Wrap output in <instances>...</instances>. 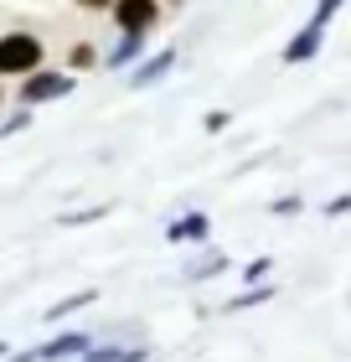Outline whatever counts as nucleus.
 <instances>
[{"mask_svg": "<svg viewBox=\"0 0 351 362\" xmlns=\"http://www.w3.org/2000/svg\"><path fill=\"white\" fill-rule=\"evenodd\" d=\"M341 6H346V0H315V21H326V26H331Z\"/></svg>", "mask_w": 351, "mask_h": 362, "instance_id": "nucleus-17", "label": "nucleus"}, {"mask_svg": "<svg viewBox=\"0 0 351 362\" xmlns=\"http://www.w3.org/2000/svg\"><path fill=\"white\" fill-rule=\"evenodd\" d=\"M269 212H274V218H290V212H299V197H295V192H290V197H274Z\"/></svg>", "mask_w": 351, "mask_h": 362, "instance_id": "nucleus-16", "label": "nucleus"}, {"mask_svg": "<svg viewBox=\"0 0 351 362\" xmlns=\"http://www.w3.org/2000/svg\"><path fill=\"white\" fill-rule=\"evenodd\" d=\"M140 52H145V31H124V42L114 47L104 62H109V68H129V62H135Z\"/></svg>", "mask_w": 351, "mask_h": 362, "instance_id": "nucleus-8", "label": "nucleus"}, {"mask_svg": "<svg viewBox=\"0 0 351 362\" xmlns=\"http://www.w3.org/2000/svg\"><path fill=\"white\" fill-rule=\"evenodd\" d=\"M269 274H274V259H254V264H243V279H248V285H263Z\"/></svg>", "mask_w": 351, "mask_h": 362, "instance_id": "nucleus-12", "label": "nucleus"}, {"mask_svg": "<svg viewBox=\"0 0 351 362\" xmlns=\"http://www.w3.org/2000/svg\"><path fill=\"white\" fill-rule=\"evenodd\" d=\"M274 295H279V285H269V279H263V285H248V290H238V295H232V300H227L222 310H248V305L274 300Z\"/></svg>", "mask_w": 351, "mask_h": 362, "instance_id": "nucleus-9", "label": "nucleus"}, {"mask_svg": "<svg viewBox=\"0 0 351 362\" xmlns=\"http://www.w3.org/2000/svg\"><path fill=\"white\" fill-rule=\"evenodd\" d=\"M114 21L119 31H150L160 21V0H114Z\"/></svg>", "mask_w": 351, "mask_h": 362, "instance_id": "nucleus-3", "label": "nucleus"}, {"mask_svg": "<svg viewBox=\"0 0 351 362\" xmlns=\"http://www.w3.org/2000/svg\"><path fill=\"white\" fill-rule=\"evenodd\" d=\"M227 269V259L222 254H207V259H196V264L186 269V279H212V274H222Z\"/></svg>", "mask_w": 351, "mask_h": 362, "instance_id": "nucleus-11", "label": "nucleus"}, {"mask_svg": "<svg viewBox=\"0 0 351 362\" xmlns=\"http://www.w3.org/2000/svg\"><path fill=\"white\" fill-rule=\"evenodd\" d=\"M0 104H6V98H0Z\"/></svg>", "mask_w": 351, "mask_h": 362, "instance_id": "nucleus-22", "label": "nucleus"}, {"mask_svg": "<svg viewBox=\"0 0 351 362\" xmlns=\"http://www.w3.org/2000/svg\"><path fill=\"white\" fill-rule=\"evenodd\" d=\"M83 362H124V347H88Z\"/></svg>", "mask_w": 351, "mask_h": 362, "instance_id": "nucleus-15", "label": "nucleus"}, {"mask_svg": "<svg viewBox=\"0 0 351 362\" xmlns=\"http://www.w3.org/2000/svg\"><path fill=\"white\" fill-rule=\"evenodd\" d=\"M93 300H98V290H78V295H68V300H57L52 310H47V321H62V316H73V310L93 305Z\"/></svg>", "mask_w": 351, "mask_h": 362, "instance_id": "nucleus-10", "label": "nucleus"}, {"mask_svg": "<svg viewBox=\"0 0 351 362\" xmlns=\"http://www.w3.org/2000/svg\"><path fill=\"white\" fill-rule=\"evenodd\" d=\"M78 6H109V0H78Z\"/></svg>", "mask_w": 351, "mask_h": 362, "instance_id": "nucleus-20", "label": "nucleus"}, {"mask_svg": "<svg viewBox=\"0 0 351 362\" xmlns=\"http://www.w3.org/2000/svg\"><path fill=\"white\" fill-rule=\"evenodd\" d=\"M93 341L83 337V332H68V337H57V341H47V347H37L31 357H16V362H68V357H83Z\"/></svg>", "mask_w": 351, "mask_h": 362, "instance_id": "nucleus-4", "label": "nucleus"}, {"mask_svg": "<svg viewBox=\"0 0 351 362\" xmlns=\"http://www.w3.org/2000/svg\"><path fill=\"white\" fill-rule=\"evenodd\" d=\"M93 218H109V207H88V212H62V228H73V223H93Z\"/></svg>", "mask_w": 351, "mask_h": 362, "instance_id": "nucleus-14", "label": "nucleus"}, {"mask_svg": "<svg viewBox=\"0 0 351 362\" xmlns=\"http://www.w3.org/2000/svg\"><path fill=\"white\" fill-rule=\"evenodd\" d=\"M341 212H351V192H341L336 202H326V218H341Z\"/></svg>", "mask_w": 351, "mask_h": 362, "instance_id": "nucleus-18", "label": "nucleus"}, {"mask_svg": "<svg viewBox=\"0 0 351 362\" xmlns=\"http://www.w3.org/2000/svg\"><path fill=\"white\" fill-rule=\"evenodd\" d=\"M165 238L171 243H207L212 238V218L207 212H181V218L165 228Z\"/></svg>", "mask_w": 351, "mask_h": 362, "instance_id": "nucleus-6", "label": "nucleus"}, {"mask_svg": "<svg viewBox=\"0 0 351 362\" xmlns=\"http://www.w3.org/2000/svg\"><path fill=\"white\" fill-rule=\"evenodd\" d=\"M6 352H11V347H6V341H0V362H6Z\"/></svg>", "mask_w": 351, "mask_h": 362, "instance_id": "nucleus-21", "label": "nucleus"}, {"mask_svg": "<svg viewBox=\"0 0 351 362\" xmlns=\"http://www.w3.org/2000/svg\"><path fill=\"white\" fill-rule=\"evenodd\" d=\"M42 68V42L31 31H6L0 37V78H26Z\"/></svg>", "mask_w": 351, "mask_h": 362, "instance_id": "nucleus-1", "label": "nucleus"}, {"mask_svg": "<svg viewBox=\"0 0 351 362\" xmlns=\"http://www.w3.org/2000/svg\"><path fill=\"white\" fill-rule=\"evenodd\" d=\"M321 42H326V21H305V31H295L290 42H284V62H310L315 52H321Z\"/></svg>", "mask_w": 351, "mask_h": 362, "instance_id": "nucleus-5", "label": "nucleus"}, {"mask_svg": "<svg viewBox=\"0 0 351 362\" xmlns=\"http://www.w3.org/2000/svg\"><path fill=\"white\" fill-rule=\"evenodd\" d=\"M68 62H73V68L83 73V68H93V62H98V52H93V47H88V42H78V47H73V52H68Z\"/></svg>", "mask_w": 351, "mask_h": 362, "instance_id": "nucleus-13", "label": "nucleus"}, {"mask_svg": "<svg viewBox=\"0 0 351 362\" xmlns=\"http://www.w3.org/2000/svg\"><path fill=\"white\" fill-rule=\"evenodd\" d=\"M171 68H176V52H171V47H160L155 57H145V68L129 73V88H150V83H160V78L171 73Z\"/></svg>", "mask_w": 351, "mask_h": 362, "instance_id": "nucleus-7", "label": "nucleus"}, {"mask_svg": "<svg viewBox=\"0 0 351 362\" xmlns=\"http://www.w3.org/2000/svg\"><path fill=\"white\" fill-rule=\"evenodd\" d=\"M62 93H73V78L68 73H26V83H21V104H47V98H62Z\"/></svg>", "mask_w": 351, "mask_h": 362, "instance_id": "nucleus-2", "label": "nucleus"}, {"mask_svg": "<svg viewBox=\"0 0 351 362\" xmlns=\"http://www.w3.org/2000/svg\"><path fill=\"white\" fill-rule=\"evenodd\" d=\"M227 119H232L227 109H212V114H207V129H227Z\"/></svg>", "mask_w": 351, "mask_h": 362, "instance_id": "nucleus-19", "label": "nucleus"}]
</instances>
